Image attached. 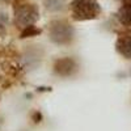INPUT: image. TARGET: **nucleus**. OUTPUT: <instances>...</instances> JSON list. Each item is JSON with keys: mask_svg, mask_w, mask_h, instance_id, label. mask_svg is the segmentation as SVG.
I'll return each instance as SVG.
<instances>
[{"mask_svg": "<svg viewBox=\"0 0 131 131\" xmlns=\"http://www.w3.org/2000/svg\"><path fill=\"white\" fill-rule=\"evenodd\" d=\"M70 9L72 17L78 21L94 20L101 13V7L96 0H72Z\"/></svg>", "mask_w": 131, "mask_h": 131, "instance_id": "1", "label": "nucleus"}, {"mask_svg": "<svg viewBox=\"0 0 131 131\" xmlns=\"http://www.w3.org/2000/svg\"><path fill=\"white\" fill-rule=\"evenodd\" d=\"M49 37L57 45H68L73 39V28L64 20H54L49 25Z\"/></svg>", "mask_w": 131, "mask_h": 131, "instance_id": "2", "label": "nucleus"}, {"mask_svg": "<svg viewBox=\"0 0 131 131\" xmlns=\"http://www.w3.org/2000/svg\"><path fill=\"white\" fill-rule=\"evenodd\" d=\"M39 18V10L36 4L24 3L15 7V23L18 28L24 29L29 25H34V23Z\"/></svg>", "mask_w": 131, "mask_h": 131, "instance_id": "3", "label": "nucleus"}, {"mask_svg": "<svg viewBox=\"0 0 131 131\" xmlns=\"http://www.w3.org/2000/svg\"><path fill=\"white\" fill-rule=\"evenodd\" d=\"M76 70H78V64L72 58H60V59H57L55 63H54L55 73L59 76H63V78L73 75Z\"/></svg>", "mask_w": 131, "mask_h": 131, "instance_id": "4", "label": "nucleus"}, {"mask_svg": "<svg viewBox=\"0 0 131 131\" xmlns=\"http://www.w3.org/2000/svg\"><path fill=\"white\" fill-rule=\"evenodd\" d=\"M115 49L126 59H131V33H125L118 37Z\"/></svg>", "mask_w": 131, "mask_h": 131, "instance_id": "5", "label": "nucleus"}, {"mask_svg": "<svg viewBox=\"0 0 131 131\" xmlns=\"http://www.w3.org/2000/svg\"><path fill=\"white\" fill-rule=\"evenodd\" d=\"M117 16H118V20L121 21V24L131 28V2L125 3L121 8H119Z\"/></svg>", "mask_w": 131, "mask_h": 131, "instance_id": "6", "label": "nucleus"}, {"mask_svg": "<svg viewBox=\"0 0 131 131\" xmlns=\"http://www.w3.org/2000/svg\"><path fill=\"white\" fill-rule=\"evenodd\" d=\"M41 34V29H38L37 26L34 25H29L26 28H24L21 30V34H20V38H28V37H36Z\"/></svg>", "mask_w": 131, "mask_h": 131, "instance_id": "7", "label": "nucleus"}, {"mask_svg": "<svg viewBox=\"0 0 131 131\" xmlns=\"http://www.w3.org/2000/svg\"><path fill=\"white\" fill-rule=\"evenodd\" d=\"M64 4L66 0H45V5L49 10H62Z\"/></svg>", "mask_w": 131, "mask_h": 131, "instance_id": "8", "label": "nucleus"}, {"mask_svg": "<svg viewBox=\"0 0 131 131\" xmlns=\"http://www.w3.org/2000/svg\"><path fill=\"white\" fill-rule=\"evenodd\" d=\"M34 117H36L34 118V122H38L39 119H41V114L39 113H34Z\"/></svg>", "mask_w": 131, "mask_h": 131, "instance_id": "9", "label": "nucleus"}, {"mask_svg": "<svg viewBox=\"0 0 131 131\" xmlns=\"http://www.w3.org/2000/svg\"><path fill=\"white\" fill-rule=\"evenodd\" d=\"M21 4H24V0H15V7L21 5Z\"/></svg>", "mask_w": 131, "mask_h": 131, "instance_id": "10", "label": "nucleus"}, {"mask_svg": "<svg viewBox=\"0 0 131 131\" xmlns=\"http://www.w3.org/2000/svg\"><path fill=\"white\" fill-rule=\"evenodd\" d=\"M2 2H8V0H2Z\"/></svg>", "mask_w": 131, "mask_h": 131, "instance_id": "11", "label": "nucleus"}]
</instances>
